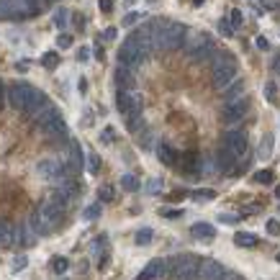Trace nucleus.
Returning a JSON list of instances; mask_svg holds the SVG:
<instances>
[{
  "mask_svg": "<svg viewBox=\"0 0 280 280\" xmlns=\"http://www.w3.org/2000/svg\"><path fill=\"white\" fill-rule=\"evenodd\" d=\"M234 244H237V247H257V237L249 234V232H239V234L234 237Z\"/></svg>",
  "mask_w": 280,
  "mask_h": 280,
  "instance_id": "aec40b11",
  "label": "nucleus"
},
{
  "mask_svg": "<svg viewBox=\"0 0 280 280\" xmlns=\"http://www.w3.org/2000/svg\"><path fill=\"white\" fill-rule=\"evenodd\" d=\"M103 39H106V42H113V39H116V28H106Z\"/></svg>",
  "mask_w": 280,
  "mask_h": 280,
  "instance_id": "09e8293b",
  "label": "nucleus"
},
{
  "mask_svg": "<svg viewBox=\"0 0 280 280\" xmlns=\"http://www.w3.org/2000/svg\"><path fill=\"white\" fill-rule=\"evenodd\" d=\"M267 234L278 237V234H280V221H275V218H270V221H267Z\"/></svg>",
  "mask_w": 280,
  "mask_h": 280,
  "instance_id": "a19ab883",
  "label": "nucleus"
},
{
  "mask_svg": "<svg viewBox=\"0 0 280 280\" xmlns=\"http://www.w3.org/2000/svg\"><path fill=\"white\" fill-rule=\"evenodd\" d=\"M36 172H39V177L49 180V183H57L59 177L67 175V172H72V170H69L67 159H62V157H44V159H39V162H36Z\"/></svg>",
  "mask_w": 280,
  "mask_h": 280,
  "instance_id": "f03ea898",
  "label": "nucleus"
},
{
  "mask_svg": "<svg viewBox=\"0 0 280 280\" xmlns=\"http://www.w3.org/2000/svg\"><path fill=\"white\" fill-rule=\"evenodd\" d=\"M67 21H69V11H67V8H59V11L54 13V26L57 28H65Z\"/></svg>",
  "mask_w": 280,
  "mask_h": 280,
  "instance_id": "a878e982",
  "label": "nucleus"
},
{
  "mask_svg": "<svg viewBox=\"0 0 280 280\" xmlns=\"http://www.w3.org/2000/svg\"><path fill=\"white\" fill-rule=\"evenodd\" d=\"M98 198H101V201H103V203H111V201H113V198H116V191H113V188H111V185H103V188H101V191H98Z\"/></svg>",
  "mask_w": 280,
  "mask_h": 280,
  "instance_id": "c756f323",
  "label": "nucleus"
},
{
  "mask_svg": "<svg viewBox=\"0 0 280 280\" xmlns=\"http://www.w3.org/2000/svg\"><path fill=\"white\" fill-rule=\"evenodd\" d=\"M101 11L103 13H111L113 11V0H101Z\"/></svg>",
  "mask_w": 280,
  "mask_h": 280,
  "instance_id": "a18cd8bd",
  "label": "nucleus"
},
{
  "mask_svg": "<svg viewBox=\"0 0 280 280\" xmlns=\"http://www.w3.org/2000/svg\"><path fill=\"white\" fill-rule=\"evenodd\" d=\"M218 31H221L224 36H234V28H232V23H229V18L218 21Z\"/></svg>",
  "mask_w": 280,
  "mask_h": 280,
  "instance_id": "e433bc0d",
  "label": "nucleus"
},
{
  "mask_svg": "<svg viewBox=\"0 0 280 280\" xmlns=\"http://www.w3.org/2000/svg\"><path fill=\"white\" fill-rule=\"evenodd\" d=\"M116 108L124 118L131 113H142L144 108V95L139 90H118L116 93Z\"/></svg>",
  "mask_w": 280,
  "mask_h": 280,
  "instance_id": "7ed1b4c3",
  "label": "nucleus"
},
{
  "mask_svg": "<svg viewBox=\"0 0 280 280\" xmlns=\"http://www.w3.org/2000/svg\"><path fill=\"white\" fill-rule=\"evenodd\" d=\"M239 98H244V83L237 77V80H234V83L229 85L226 90H221V101H224V106H226V103L239 101Z\"/></svg>",
  "mask_w": 280,
  "mask_h": 280,
  "instance_id": "dca6fc26",
  "label": "nucleus"
},
{
  "mask_svg": "<svg viewBox=\"0 0 280 280\" xmlns=\"http://www.w3.org/2000/svg\"><path fill=\"white\" fill-rule=\"evenodd\" d=\"M57 46H59V49H69V46H72V36L62 34V36L57 39Z\"/></svg>",
  "mask_w": 280,
  "mask_h": 280,
  "instance_id": "58836bf2",
  "label": "nucleus"
},
{
  "mask_svg": "<svg viewBox=\"0 0 280 280\" xmlns=\"http://www.w3.org/2000/svg\"><path fill=\"white\" fill-rule=\"evenodd\" d=\"M229 23H232L234 31L244 23V16H242V11H239V8H234V11H232V16H229Z\"/></svg>",
  "mask_w": 280,
  "mask_h": 280,
  "instance_id": "2f4dec72",
  "label": "nucleus"
},
{
  "mask_svg": "<svg viewBox=\"0 0 280 280\" xmlns=\"http://www.w3.org/2000/svg\"><path fill=\"white\" fill-rule=\"evenodd\" d=\"M226 273V267L221 262H216V259H201V267H198V278L201 280H218Z\"/></svg>",
  "mask_w": 280,
  "mask_h": 280,
  "instance_id": "ddd939ff",
  "label": "nucleus"
},
{
  "mask_svg": "<svg viewBox=\"0 0 280 280\" xmlns=\"http://www.w3.org/2000/svg\"><path fill=\"white\" fill-rule=\"evenodd\" d=\"M247 113H249V98L244 95V98H239V101H234V103H226L221 118H224V124L229 129H239V124L244 121Z\"/></svg>",
  "mask_w": 280,
  "mask_h": 280,
  "instance_id": "423d86ee",
  "label": "nucleus"
},
{
  "mask_svg": "<svg viewBox=\"0 0 280 280\" xmlns=\"http://www.w3.org/2000/svg\"><path fill=\"white\" fill-rule=\"evenodd\" d=\"M52 270H54L57 275H65L67 270H69V259L67 257H54L52 259Z\"/></svg>",
  "mask_w": 280,
  "mask_h": 280,
  "instance_id": "b1692460",
  "label": "nucleus"
},
{
  "mask_svg": "<svg viewBox=\"0 0 280 280\" xmlns=\"http://www.w3.org/2000/svg\"><path fill=\"white\" fill-rule=\"evenodd\" d=\"M273 69H275V72H280V57L273 59Z\"/></svg>",
  "mask_w": 280,
  "mask_h": 280,
  "instance_id": "8fccbe9b",
  "label": "nucleus"
},
{
  "mask_svg": "<svg viewBox=\"0 0 280 280\" xmlns=\"http://www.w3.org/2000/svg\"><path fill=\"white\" fill-rule=\"evenodd\" d=\"M118 62H124V65H129V67H134V69H139L144 65V52L139 49V44L134 42L131 36H126L124 42H121V46H118Z\"/></svg>",
  "mask_w": 280,
  "mask_h": 280,
  "instance_id": "20e7f679",
  "label": "nucleus"
},
{
  "mask_svg": "<svg viewBox=\"0 0 280 280\" xmlns=\"http://www.w3.org/2000/svg\"><path fill=\"white\" fill-rule=\"evenodd\" d=\"M259 8L262 11H275V8H280V0H259Z\"/></svg>",
  "mask_w": 280,
  "mask_h": 280,
  "instance_id": "4c0bfd02",
  "label": "nucleus"
},
{
  "mask_svg": "<svg viewBox=\"0 0 280 280\" xmlns=\"http://www.w3.org/2000/svg\"><path fill=\"white\" fill-rule=\"evenodd\" d=\"M23 3H26L28 11H31V16H39V13H42V8L46 5V0H23Z\"/></svg>",
  "mask_w": 280,
  "mask_h": 280,
  "instance_id": "7c9ffc66",
  "label": "nucleus"
},
{
  "mask_svg": "<svg viewBox=\"0 0 280 280\" xmlns=\"http://www.w3.org/2000/svg\"><path fill=\"white\" fill-rule=\"evenodd\" d=\"M177 167L183 170L185 175H191V177H201V172H203V157L198 152H188V154L180 157Z\"/></svg>",
  "mask_w": 280,
  "mask_h": 280,
  "instance_id": "9d476101",
  "label": "nucleus"
},
{
  "mask_svg": "<svg viewBox=\"0 0 280 280\" xmlns=\"http://www.w3.org/2000/svg\"><path fill=\"white\" fill-rule=\"evenodd\" d=\"M39 129H42L46 136H52V139H59V142H69V139H67V124H65L62 116H57V118H52V121L42 124Z\"/></svg>",
  "mask_w": 280,
  "mask_h": 280,
  "instance_id": "f8f14e48",
  "label": "nucleus"
},
{
  "mask_svg": "<svg viewBox=\"0 0 280 280\" xmlns=\"http://www.w3.org/2000/svg\"><path fill=\"white\" fill-rule=\"evenodd\" d=\"M191 198H195V201H214L216 193L211 191V188H201V191H193Z\"/></svg>",
  "mask_w": 280,
  "mask_h": 280,
  "instance_id": "393cba45",
  "label": "nucleus"
},
{
  "mask_svg": "<svg viewBox=\"0 0 280 280\" xmlns=\"http://www.w3.org/2000/svg\"><path fill=\"white\" fill-rule=\"evenodd\" d=\"M26 267H28V257H26V255L13 257V262H11V273H21V270H26Z\"/></svg>",
  "mask_w": 280,
  "mask_h": 280,
  "instance_id": "bb28decb",
  "label": "nucleus"
},
{
  "mask_svg": "<svg viewBox=\"0 0 280 280\" xmlns=\"http://www.w3.org/2000/svg\"><path fill=\"white\" fill-rule=\"evenodd\" d=\"M162 216L165 218H180V216H183V208H165Z\"/></svg>",
  "mask_w": 280,
  "mask_h": 280,
  "instance_id": "ea45409f",
  "label": "nucleus"
},
{
  "mask_svg": "<svg viewBox=\"0 0 280 280\" xmlns=\"http://www.w3.org/2000/svg\"><path fill=\"white\" fill-rule=\"evenodd\" d=\"M42 65H44L46 69H54V67L59 65V54H57V52H46V54L42 57Z\"/></svg>",
  "mask_w": 280,
  "mask_h": 280,
  "instance_id": "cd10ccee",
  "label": "nucleus"
},
{
  "mask_svg": "<svg viewBox=\"0 0 280 280\" xmlns=\"http://www.w3.org/2000/svg\"><path fill=\"white\" fill-rule=\"evenodd\" d=\"M193 3H195V5H203V3H206V0H193Z\"/></svg>",
  "mask_w": 280,
  "mask_h": 280,
  "instance_id": "603ef678",
  "label": "nucleus"
},
{
  "mask_svg": "<svg viewBox=\"0 0 280 280\" xmlns=\"http://www.w3.org/2000/svg\"><path fill=\"white\" fill-rule=\"evenodd\" d=\"M162 191H165V180L162 177H149L147 180V193L149 195H159Z\"/></svg>",
  "mask_w": 280,
  "mask_h": 280,
  "instance_id": "412c9836",
  "label": "nucleus"
},
{
  "mask_svg": "<svg viewBox=\"0 0 280 280\" xmlns=\"http://www.w3.org/2000/svg\"><path fill=\"white\" fill-rule=\"evenodd\" d=\"M221 147L229 149V152L237 154V157H244L247 149H249L247 131H244V129H229V131L221 136Z\"/></svg>",
  "mask_w": 280,
  "mask_h": 280,
  "instance_id": "39448f33",
  "label": "nucleus"
},
{
  "mask_svg": "<svg viewBox=\"0 0 280 280\" xmlns=\"http://www.w3.org/2000/svg\"><path fill=\"white\" fill-rule=\"evenodd\" d=\"M26 224H28V229H31V232H34L36 237H49V234L54 232V226H49V224H46L39 214H31V216L26 218Z\"/></svg>",
  "mask_w": 280,
  "mask_h": 280,
  "instance_id": "2eb2a0df",
  "label": "nucleus"
},
{
  "mask_svg": "<svg viewBox=\"0 0 280 280\" xmlns=\"http://www.w3.org/2000/svg\"><path fill=\"white\" fill-rule=\"evenodd\" d=\"M218 221L226 224V226H234V224L242 221V216H239V214H221V216H218Z\"/></svg>",
  "mask_w": 280,
  "mask_h": 280,
  "instance_id": "f704fd0d",
  "label": "nucleus"
},
{
  "mask_svg": "<svg viewBox=\"0 0 280 280\" xmlns=\"http://www.w3.org/2000/svg\"><path fill=\"white\" fill-rule=\"evenodd\" d=\"M255 183L270 185V183H273V172H270V170H259V172H255Z\"/></svg>",
  "mask_w": 280,
  "mask_h": 280,
  "instance_id": "72a5a7b5",
  "label": "nucleus"
},
{
  "mask_svg": "<svg viewBox=\"0 0 280 280\" xmlns=\"http://www.w3.org/2000/svg\"><path fill=\"white\" fill-rule=\"evenodd\" d=\"M278 262H280V255H278Z\"/></svg>",
  "mask_w": 280,
  "mask_h": 280,
  "instance_id": "864d4df0",
  "label": "nucleus"
},
{
  "mask_svg": "<svg viewBox=\"0 0 280 280\" xmlns=\"http://www.w3.org/2000/svg\"><path fill=\"white\" fill-rule=\"evenodd\" d=\"M191 234L195 239H201V242H211V239L216 237V229L211 224H206V221H198V224L191 226Z\"/></svg>",
  "mask_w": 280,
  "mask_h": 280,
  "instance_id": "a211bd4d",
  "label": "nucleus"
},
{
  "mask_svg": "<svg viewBox=\"0 0 280 280\" xmlns=\"http://www.w3.org/2000/svg\"><path fill=\"white\" fill-rule=\"evenodd\" d=\"M139 21V13H126L124 16V26H134Z\"/></svg>",
  "mask_w": 280,
  "mask_h": 280,
  "instance_id": "37998d69",
  "label": "nucleus"
},
{
  "mask_svg": "<svg viewBox=\"0 0 280 280\" xmlns=\"http://www.w3.org/2000/svg\"><path fill=\"white\" fill-rule=\"evenodd\" d=\"M126 129H129V134L142 136V134L147 131V121H144V116H142V113H131V116H126Z\"/></svg>",
  "mask_w": 280,
  "mask_h": 280,
  "instance_id": "6ab92c4d",
  "label": "nucleus"
},
{
  "mask_svg": "<svg viewBox=\"0 0 280 280\" xmlns=\"http://www.w3.org/2000/svg\"><path fill=\"white\" fill-rule=\"evenodd\" d=\"M275 198H278V201H280V185L275 188Z\"/></svg>",
  "mask_w": 280,
  "mask_h": 280,
  "instance_id": "3c124183",
  "label": "nucleus"
},
{
  "mask_svg": "<svg viewBox=\"0 0 280 280\" xmlns=\"http://www.w3.org/2000/svg\"><path fill=\"white\" fill-rule=\"evenodd\" d=\"M113 126H108V129H103V142H113Z\"/></svg>",
  "mask_w": 280,
  "mask_h": 280,
  "instance_id": "49530a36",
  "label": "nucleus"
},
{
  "mask_svg": "<svg viewBox=\"0 0 280 280\" xmlns=\"http://www.w3.org/2000/svg\"><path fill=\"white\" fill-rule=\"evenodd\" d=\"M36 214L42 216L49 226H57L59 221H62V216H65V206H59V203L52 201V198H46V201L39 203V211Z\"/></svg>",
  "mask_w": 280,
  "mask_h": 280,
  "instance_id": "1a4fd4ad",
  "label": "nucleus"
},
{
  "mask_svg": "<svg viewBox=\"0 0 280 280\" xmlns=\"http://www.w3.org/2000/svg\"><path fill=\"white\" fill-rule=\"evenodd\" d=\"M98 170H101V157H98V154H87V172L95 175Z\"/></svg>",
  "mask_w": 280,
  "mask_h": 280,
  "instance_id": "473e14b6",
  "label": "nucleus"
},
{
  "mask_svg": "<svg viewBox=\"0 0 280 280\" xmlns=\"http://www.w3.org/2000/svg\"><path fill=\"white\" fill-rule=\"evenodd\" d=\"M167 267L172 280H201L198 278L201 262L195 257H167Z\"/></svg>",
  "mask_w": 280,
  "mask_h": 280,
  "instance_id": "f257e3e1",
  "label": "nucleus"
},
{
  "mask_svg": "<svg viewBox=\"0 0 280 280\" xmlns=\"http://www.w3.org/2000/svg\"><path fill=\"white\" fill-rule=\"evenodd\" d=\"M121 188H124L126 193H136V191H139V180H136L134 175H124V177H121Z\"/></svg>",
  "mask_w": 280,
  "mask_h": 280,
  "instance_id": "5701e85b",
  "label": "nucleus"
},
{
  "mask_svg": "<svg viewBox=\"0 0 280 280\" xmlns=\"http://www.w3.org/2000/svg\"><path fill=\"white\" fill-rule=\"evenodd\" d=\"M270 152H273V136L267 134V136L262 139V144H259L257 154H259V157H270Z\"/></svg>",
  "mask_w": 280,
  "mask_h": 280,
  "instance_id": "c85d7f7f",
  "label": "nucleus"
},
{
  "mask_svg": "<svg viewBox=\"0 0 280 280\" xmlns=\"http://www.w3.org/2000/svg\"><path fill=\"white\" fill-rule=\"evenodd\" d=\"M214 162H216V172H218V175H232L234 170H237V165H239V157L232 154L229 149L218 147L216 154H214Z\"/></svg>",
  "mask_w": 280,
  "mask_h": 280,
  "instance_id": "6e6552de",
  "label": "nucleus"
},
{
  "mask_svg": "<svg viewBox=\"0 0 280 280\" xmlns=\"http://www.w3.org/2000/svg\"><path fill=\"white\" fill-rule=\"evenodd\" d=\"M98 216H101V206H98V203L85 208V218H87V221H93V218H98Z\"/></svg>",
  "mask_w": 280,
  "mask_h": 280,
  "instance_id": "c9c22d12",
  "label": "nucleus"
},
{
  "mask_svg": "<svg viewBox=\"0 0 280 280\" xmlns=\"http://www.w3.org/2000/svg\"><path fill=\"white\" fill-rule=\"evenodd\" d=\"M255 44H257V49H270V42H267L265 36H257V42H255Z\"/></svg>",
  "mask_w": 280,
  "mask_h": 280,
  "instance_id": "de8ad7c7",
  "label": "nucleus"
},
{
  "mask_svg": "<svg viewBox=\"0 0 280 280\" xmlns=\"http://www.w3.org/2000/svg\"><path fill=\"white\" fill-rule=\"evenodd\" d=\"M154 152H157V157H159V162H165L167 167H177L180 165V152H175L172 147H170L167 142H162V139H159V144L154 147Z\"/></svg>",
  "mask_w": 280,
  "mask_h": 280,
  "instance_id": "4468645a",
  "label": "nucleus"
},
{
  "mask_svg": "<svg viewBox=\"0 0 280 280\" xmlns=\"http://www.w3.org/2000/svg\"><path fill=\"white\" fill-rule=\"evenodd\" d=\"M77 57H80V62H87V57H90V49H87V46H80V49H77Z\"/></svg>",
  "mask_w": 280,
  "mask_h": 280,
  "instance_id": "c03bdc74",
  "label": "nucleus"
},
{
  "mask_svg": "<svg viewBox=\"0 0 280 280\" xmlns=\"http://www.w3.org/2000/svg\"><path fill=\"white\" fill-rule=\"evenodd\" d=\"M159 278H170L167 259H152V262L136 275V280H159Z\"/></svg>",
  "mask_w": 280,
  "mask_h": 280,
  "instance_id": "9b49d317",
  "label": "nucleus"
},
{
  "mask_svg": "<svg viewBox=\"0 0 280 280\" xmlns=\"http://www.w3.org/2000/svg\"><path fill=\"white\" fill-rule=\"evenodd\" d=\"M62 280H67V278H62Z\"/></svg>",
  "mask_w": 280,
  "mask_h": 280,
  "instance_id": "5fc2aeb1",
  "label": "nucleus"
},
{
  "mask_svg": "<svg viewBox=\"0 0 280 280\" xmlns=\"http://www.w3.org/2000/svg\"><path fill=\"white\" fill-rule=\"evenodd\" d=\"M28 90H31V85L23 83V80H18V83H13L11 87H8L5 98H8V106H11L13 111L23 113V106H26V95H28Z\"/></svg>",
  "mask_w": 280,
  "mask_h": 280,
  "instance_id": "0eeeda50",
  "label": "nucleus"
},
{
  "mask_svg": "<svg viewBox=\"0 0 280 280\" xmlns=\"http://www.w3.org/2000/svg\"><path fill=\"white\" fill-rule=\"evenodd\" d=\"M36 239H39V237L31 232V229H28V224L16 226V244H18V247H23V249H26V247H34Z\"/></svg>",
  "mask_w": 280,
  "mask_h": 280,
  "instance_id": "f3484780",
  "label": "nucleus"
},
{
  "mask_svg": "<svg viewBox=\"0 0 280 280\" xmlns=\"http://www.w3.org/2000/svg\"><path fill=\"white\" fill-rule=\"evenodd\" d=\"M152 237H154V234H152V229H147V226H144V229H139V232H136L134 242H136L139 247H147L149 242H152Z\"/></svg>",
  "mask_w": 280,
  "mask_h": 280,
  "instance_id": "4be33fe9",
  "label": "nucleus"
},
{
  "mask_svg": "<svg viewBox=\"0 0 280 280\" xmlns=\"http://www.w3.org/2000/svg\"><path fill=\"white\" fill-rule=\"evenodd\" d=\"M275 93H278V87H275V83H267V85H265V95H267V101H270V103L275 101Z\"/></svg>",
  "mask_w": 280,
  "mask_h": 280,
  "instance_id": "79ce46f5",
  "label": "nucleus"
}]
</instances>
